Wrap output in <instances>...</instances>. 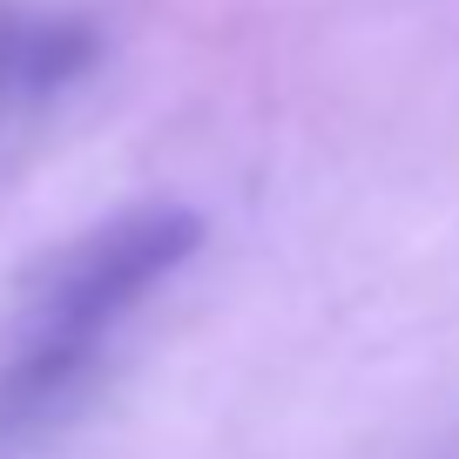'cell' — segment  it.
<instances>
[{"mask_svg": "<svg viewBox=\"0 0 459 459\" xmlns=\"http://www.w3.org/2000/svg\"><path fill=\"white\" fill-rule=\"evenodd\" d=\"M203 223L189 210H135L122 223L95 230L82 250L61 257L41 284L21 344L0 365V432H28L68 405V392L95 372L115 325L196 250Z\"/></svg>", "mask_w": 459, "mask_h": 459, "instance_id": "6da1fadb", "label": "cell"}]
</instances>
